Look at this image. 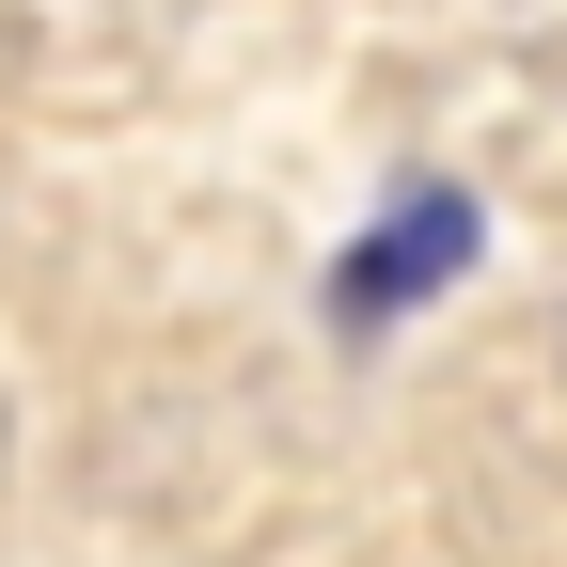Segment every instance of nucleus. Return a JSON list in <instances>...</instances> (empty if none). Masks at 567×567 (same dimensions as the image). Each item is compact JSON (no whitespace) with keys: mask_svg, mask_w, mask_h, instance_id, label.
Wrapping results in <instances>:
<instances>
[{"mask_svg":"<svg viewBox=\"0 0 567 567\" xmlns=\"http://www.w3.org/2000/svg\"><path fill=\"white\" fill-rule=\"evenodd\" d=\"M457 268H473V189H410L394 221L331 268V316H347V331H379V316H410V300H442Z\"/></svg>","mask_w":567,"mask_h":567,"instance_id":"f257e3e1","label":"nucleus"}]
</instances>
